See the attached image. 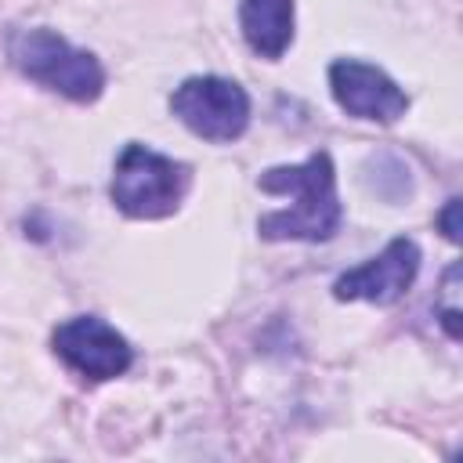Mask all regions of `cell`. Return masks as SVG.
Here are the masks:
<instances>
[{"instance_id":"1","label":"cell","mask_w":463,"mask_h":463,"mask_svg":"<svg viewBox=\"0 0 463 463\" xmlns=\"http://www.w3.org/2000/svg\"><path fill=\"white\" fill-rule=\"evenodd\" d=\"M260 188L275 195H293L289 210L264 213L257 232L271 242L300 239V242H326L340 228V199H336V174L329 152H315L297 166H271L260 174Z\"/></svg>"},{"instance_id":"2","label":"cell","mask_w":463,"mask_h":463,"mask_svg":"<svg viewBox=\"0 0 463 463\" xmlns=\"http://www.w3.org/2000/svg\"><path fill=\"white\" fill-rule=\"evenodd\" d=\"M11 61L29 80L72 98V101H94L105 87V69L90 51H76L69 40H61L54 29H18L7 43Z\"/></svg>"},{"instance_id":"3","label":"cell","mask_w":463,"mask_h":463,"mask_svg":"<svg viewBox=\"0 0 463 463\" xmlns=\"http://www.w3.org/2000/svg\"><path fill=\"white\" fill-rule=\"evenodd\" d=\"M109 192L127 217H166L181 206L188 192V166L148 145L130 141L116 159Z\"/></svg>"},{"instance_id":"4","label":"cell","mask_w":463,"mask_h":463,"mask_svg":"<svg viewBox=\"0 0 463 463\" xmlns=\"http://www.w3.org/2000/svg\"><path fill=\"white\" fill-rule=\"evenodd\" d=\"M174 116L206 141H235L250 123V98L235 80L192 76L170 94Z\"/></svg>"},{"instance_id":"5","label":"cell","mask_w":463,"mask_h":463,"mask_svg":"<svg viewBox=\"0 0 463 463\" xmlns=\"http://www.w3.org/2000/svg\"><path fill=\"white\" fill-rule=\"evenodd\" d=\"M54 351L69 369H76L87 380H112L127 373L134 358L127 336L94 315H76L61 322L54 329Z\"/></svg>"},{"instance_id":"6","label":"cell","mask_w":463,"mask_h":463,"mask_svg":"<svg viewBox=\"0 0 463 463\" xmlns=\"http://www.w3.org/2000/svg\"><path fill=\"white\" fill-rule=\"evenodd\" d=\"M329 87H333L336 105L358 119L394 123L409 109L405 90L383 69L354 61V58H340L329 65Z\"/></svg>"},{"instance_id":"7","label":"cell","mask_w":463,"mask_h":463,"mask_svg":"<svg viewBox=\"0 0 463 463\" xmlns=\"http://www.w3.org/2000/svg\"><path fill=\"white\" fill-rule=\"evenodd\" d=\"M420 271V246L412 239H394L387 242L383 253L373 260L344 271L333 282L336 300H369V304H394L416 279Z\"/></svg>"},{"instance_id":"8","label":"cell","mask_w":463,"mask_h":463,"mask_svg":"<svg viewBox=\"0 0 463 463\" xmlns=\"http://www.w3.org/2000/svg\"><path fill=\"white\" fill-rule=\"evenodd\" d=\"M239 25L253 54L279 58L293 40V0H242Z\"/></svg>"},{"instance_id":"9","label":"cell","mask_w":463,"mask_h":463,"mask_svg":"<svg viewBox=\"0 0 463 463\" xmlns=\"http://www.w3.org/2000/svg\"><path fill=\"white\" fill-rule=\"evenodd\" d=\"M456 213H459V199H449V206L441 213V228H445V235L452 242H459V221H456Z\"/></svg>"}]
</instances>
